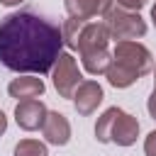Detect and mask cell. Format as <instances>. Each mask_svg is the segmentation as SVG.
<instances>
[{
  "label": "cell",
  "instance_id": "19",
  "mask_svg": "<svg viewBox=\"0 0 156 156\" xmlns=\"http://www.w3.org/2000/svg\"><path fill=\"white\" fill-rule=\"evenodd\" d=\"M2 5H20V2H24V0H0Z\"/></svg>",
  "mask_w": 156,
  "mask_h": 156
},
{
  "label": "cell",
  "instance_id": "6",
  "mask_svg": "<svg viewBox=\"0 0 156 156\" xmlns=\"http://www.w3.org/2000/svg\"><path fill=\"white\" fill-rule=\"evenodd\" d=\"M46 105L37 98H29V100H20L17 107H15V119L17 124L24 129V132H34V129H41L44 119H46Z\"/></svg>",
  "mask_w": 156,
  "mask_h": 156
},
{
  "label": "cell",
  "instance_id": "17",
  "mask_svg": "<svg viewBox=\"0 0 156 156\" xmlns=\"http://www.w3.org/2000/svg\"><path fill=\"white\" fill-rule=\"evenodd\" d=\"M146 107H149V115L156 119V85H154V90H151V95H149V102H146Z\"/></svg>",
  "mask_w": 156,
  "mask_h": 156
},
{
  "label": "cell",
  "instance_id": "1",
  "mask_svg": "<svg viewBox=\"0 0 156 156\" xmlns=\"http://www.w3.org/2000/svg\"><path fill=\"white\" fill-rule=\"evenodd\" d=\"M61 46L58 24L37 12H12L0 22V63L15 73H49Z\"/></svg>",
  "mask_w": 156,
  "mask_h": 156
},
{
  "label": "cell",
  "instance_id": "20",
  "mask_svg": "<svg viewBox=\"0 0 156 156\" xmlns=\"http://www.w3.org/2000/svg\"><path fill=\"white\" fill-rule=\"evenodd\" d=\"M151 20H154V24H156V5L151 7Z\"/></svg>",
  "mask_w": 156,
  "mask_h": 156
},
{
  "label": "cell",
  "instance_id": "3",
  "mask_svg": "<svg viewBox=\"0 0 156 156\" xmlns=\"http://www.w3.org/2000/svg\"><path fill=\"white\" fill-rule=\"evenodd\" d=\"M107 41H110V32H107L105 22H90L88 20L83 24L78 41H76V49L80 51V61H83V66L90 76L107 71L110 58H112L110 51H107Z\"/></svg>",
  "mask_w": 156,
  "mask_h": 156
},
{
  "label": "cell",
  "instance_id": "14",
  "mask_svg": "<svg viewBox=\"0 0 156 156\" xmlns=\"http://www.w3.org/2000/svg\"><path fill=\"white\" fill-rule=\"evenodd\" d=\"M15 156H46V146L37 139H22L15 146Z\"/></svg>",
  "mask_w": 156,
  "mask_h": 156
},
{
  "label": "cell",
  "instance_id": "18",
  "mask_svg": "<svg viewBox=\"0 0 156 156\" xmlns=\"http://www.w3.org/2000/svg\"><path fill=\"white\" fill-rule=\"evenodd\" d=\"M5 129H7V117H5V112L0 110V134H5Z\"/></svg>",
  "mask_w": 156,
  "mask_h": 156
},
{
  "label": "cell",
  "instance_id": "13",
  "mask_svg": "<svg viewBox=\"0 0 156 156\" xmlns=\"http://www.w3.org/2000/svg\"><path fill=\"white\" fill-rule=\"evenodd\" d=\"M117 107H107L100 117H98V124H95V139L107 144L110 141V124H112V117H115Z\"/></svg>",
  "mask_w": 156,
  "mask_h": 156
},
{
  "label": "cell",
  "instance_id": "5",
  "mask_svg": "<svg viewBox=\"0 0 156 156\" xmlns=\"http://www.w3.org/2000/svg\"><path fill=\"white\" fill-rule=\"evenodd\" d=\"M54 85L58 90L61 98H73V90L78 88L80 83V71H78V63L71 54H58L56 63H54Z\"/></svg>",
  "mask_w": 156,
  "mask_h": 156
},
{
  "label": "cell",
  "instance_id": "7",
  "mask_svg": "<svg viewBox=\"0 0 156 156\" xmlns=\"http://www.w3.org/2000/svg\"><path fill=\"white\" fill-rule=\"evenodd\" d=\"M136 136H139V122H136V117H132L129 112H124V110L117 107V112L112 117V124H110V141H115L119 146H132L136 141Z\"/></svg>",
  "mask_w": 156,
  "mask_h": 156
},
{
  "label": "cell",
  "instance_id": "2",
  "mask_svg": "<svg viewBox=\"0 0 156 156\" xmlns=\"http://www.w3.org/2000/svg\"><path fill=\"white\" fill-rule=\"evenodd\" d=\"M151 68H154V56H151V51H149L144 44H139V41L124 39V41H117L105 76H107L110 85H115V88H127V85H132L134 80H139L141 76H146Z\"/></svg>",
  "mask_w": 156,
  "mask_h": 156
},
{
  "label": "cell",
  "instance_id": "10",
  "mask_svg": "<svg viewBox=\"0 0 156 156\" xmlns=\"http://www.w3.org/2000/svg\"><path fill=\"white\" fill-rule=\"evenodd\" d=\"M66 12L78 20H93L112 7V0H63Z\"/></svg>",
  "mask_w": 156,
  "mask_h": 156
},
{
  "label": "cell",
  "instance_id": "16",
  "mask_svg": "<svg viewBox=\"0 0 156 156\" xmlns=\"http://www.w3.org/2000/svg\"><path fill=\"white\" fill-rule=\"evenodd\" d=\"M144 154H146V156H156V129L149 132V136H146V141H144Z\"/></svg>",
  "mask_w": 156,
  "mask_h": 156
},
{
  "label": "cell",
  "instance_id": "9",
  "mask_svg": "<svg viewBox=\"0 0 156 156\" xmlns=\"http://www.w3.org/2000/svg\"><path fill=\"white\" fill-rule=\"evenodd\" d=\"M41 132H44V139L49 144H56V146H63L71 139V124H68L66 115H61V112H46Z\"/></svg>",
  "mask_w": 156,
  "mask_h": 156
},
{
  "label": "cell",
  "instance_id": "8",
  "mask_svg": "<svg viewBox=\"0 0 156 156\" xmlns=\"http://www.w3.org/2000/svg\"><path fill=\"white\" fill-rule=\"evenodd\" d=\"M100 102H102V88L98 80H80L78 88L73 90V105L83 117L93 115Z\"/></svg>",
  "mask_w": 156,
  "mask_h": 156
},
{
  "label": "cell",
  "instance_id": "12",
  "mask_svg": "<svg viewBox=\"0 0 156 156\" xmlns=\"http://www.w3.org/2000/svg\"><path fill=\"white\" fill-rule=\"evenodd\" d=\"M88 20H78V17H68L66 22H63V27H61V34H63V44H68L71 49H76V41H78V34H80V29H83V24H85Z\"/></svg>",
  "mask_w": 156,
  "mask_h": 156
},
{
  "label": "cell",
  "instance_id": "4",
  "mask_svg": "<svg viewBox=\"0 0 156 156\" xmlns=\"http://www.w3.org/2000/svg\"><path fill=\"white\" fill-rule=\"evenodd\" d=\"M105 24H107L110 39H117V41L136 39L146 34V22L141 20V15L122 7H110L105 12Z\"/></svg>",
  "mask_w": 156,
  "mask_h": 156
},
{
  "label": "cell",
  "instance_id": "11",
  "mask_svg": "<svg viewBox=\"0 0 156 156\" xmlns=\"http://www.w3.org/2000/svg\"><path fill=\"white\" fill-rule=\"evenodd\" d=\"M10 95L17 100H29V98H39L44 93V80L37 76H20L7 85Z\"/></svg>",
  "mask_w": 156,
  "mask_h": 156
},
{
  "label": "cell",
  "instance_id": "15",
  "mask_svg": "<svg viewBox=\"0 0 156 156\" xmlns=\"http://www.w3.org/2000/svg\"><path fill=\"white\" fill-rule=\"evenodd\" d=\"M149 0H117V7H122V10H132V12H136V10H141L144 5H146Z\"/></svg>",
  "mask_w": 156,
  "mask_h": 156
}]
</instances>
